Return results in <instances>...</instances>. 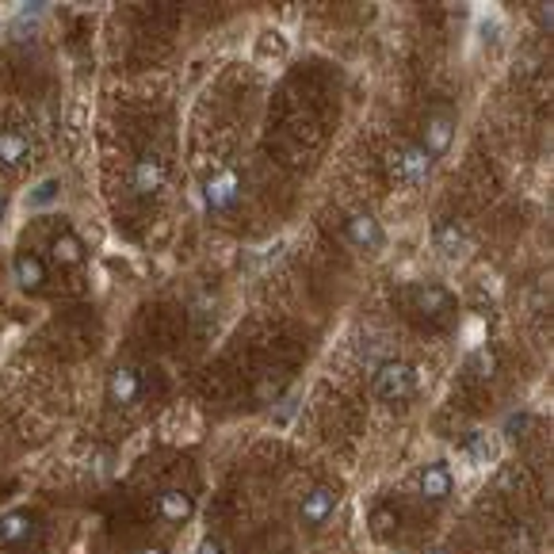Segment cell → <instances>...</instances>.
Wrapping results in <instances>:
<instances>
[{
  "label": "cell",
  "instance_id": "2e32d148",
  "mask_svg": "<svg viewBox=\"0 0 554 554\" xmlns=\"http://www.w3.org/2000/svg\"><path fill=\"white\" fill-rule=\"evenodd\" d=\"M61 199V180L58 176H46V180H38V184L28 191V211H46V207H54V203Z\"/></svg>",
  "mask_w": 554,
  "mask_h": 554
},
{
  "label": "cell",
  "instance_id": "4fadbf2b",
  "mask_svg": "<svg viewBox=\"0 0 554 554\" xmlns=\"http://www.w3.org/2000/svg\"><path fill=\"white\" fill-rule=\"evenodd\" d=\"M31 153V141L20 131H0V169H20Z\"/></svg>",
  "mask_w": 554,
  "mask_h": 554
},
{
  "label": "cell",
  "instance_id": "52a82bcc",
  "mask_svg": "<svg viewBox=\"0 0 554 554\" xmlns=\"http://www.w3.org/2000/svg\"><path fill=\"white\" fill-rule=\"evenodd\" d=\"M344 234H348V241H352L356 249H367V253L382 249V226H379L371 214L348 218V222H344Z\"/></svg>",
  "mask_w": 554,
  "mask_h": 554
},
{
  "label": "cell",
  "instance_id": "30bf717a",
  "mask_svg": "<svg viewBox=\"0 0 554 554\" xmlns=\"http://www.w3.org/2000/svg\"><path fill=\"white\" fill-rule=\"evenodd\" d=\"M432 241H436V249H440V253L447 256V261H462V256L470 253V237L462 234V226H459V222H451V218L436 226Z\"/></svg>",
  "mask_w": 554,
  "mask_h": 554
},
{
  "label": "cell",
  "instance_id": "5b68a950",
  "mask_svg": "<svg viewBox=\"0 0 554 554\" xmlns=\"http://www.w3.org/2000/svg\"><path fill=\"white\" fill-rule=\"evenodd\" d=\"M409 302H413V314L432 317V321L451 314V294L444 287H436V283H417V287L409 291Z\"/></svg>",
  "mask_w": 554,
  "mask_h": 554
},
{
  "label": "cell",
  "instance_id": "9a60e30c",
  "mask_svg": "<svg viewBox=\"0 0 554 554\" xmlns=\"http://www.w3.org/2000/svg\"><path fill=\"white\" fill-rule=\"evenodd\" d=\"M421 494L432 497V501H444L451 494V470L444 462H432V467L421 474Z\"/></svg>",
  "mask_w": 554,
  "mask_h": 554
},
{
  "label": "cell",
  "instance_id": "3957f363",
  "mask_svg": "<svg viewBox=\"0 0 554 554\" xmlns=\"http://www.w3.org/2000/svg\"><path fill=\"white\" fill-rule=\"evenodd\" d=\"M131 188H134V196H141V199H149L153 191L165 188V161L157 157V153H141V157L134 161Z\"/></svg>",
  "mask_w": 554,
  "mask_h": 554
},
{
  "label": "cell",
  "instance_id": "7402d4cb",
  "mask_svg": "<svg viewBox=\"0 0 554 554\" xmlns=\"http://www.w3.org/2000/svg\"><path fill=\"white\" fill-rule=\"evenodd\" d=\"M199 554H222V543H214V539H203V543H199Z\"/></svg>",
  "mask_w": 554,
  "mask_h": 554
},
{
  "label": "cell",
  "instance_id": "7a4b0ae2",
  "mask_svg": "<svg viewBox=\"0 0 554 554\" xmlns=\"http://www.w3.org/2000/svg\"><path fill=\"white\" fill-rule=\"evenodd\" d=\"M432 173V161H429V153H424L421 146H402L397 149V157H394V176H397V184H409V188H417L424 184Z\"/></svg>",
  "mask_w": 554,
  "mask_h": 554
},
{
  "label": "cell",
  "instance_id": "7c38bea8",
  "mask_svg": "<svg viewBox=\"0 0 554 554\" xmlns=\"http://www.w3.org/2000/svg\"><path fill=\"white\" fill-rule=\"evenodd\" d=\"M35 535V520L28 512H4L0 517V547H20Z\"/></svg>",
  "mask_w": 554,
  "mask_h": 554
},
{
  "label": "cell",
  "instance_id": "44dd1931",
  "mask_svg": "<svg viewBox=\"0 0 554 554\" xmlns=\"http://www.w3.org/2000/svg\"><path fill=\"white\" fill-rule=\"evenodd\" d=\"M371 527H375V535H390L394 527H397V517H394L390 509H379L375 517H371Z\"/></svg>",
  "mask_w": 554,
  "mask_h": 554
},
{
  "label": "cell",
  "instance_id": "8fae6325",
  "mask_svg": "<svg viewBox=\"0 0 554 554\" xmlns=\"http://www.w3.org/2000/svg\"><path fill=\"white\" fill-rule=\"evenodd\" d=\"M501 455V444H497V436H486V432H474L467 447H462V459L470 462L474 470H482V467H494Z\"/></svg>",
  "mask_w": 554,
  "mask_h": 554
},
{
  "label": "cell",
  "instance_id": "603a6c76",
  "mask_svg": "<svg viewBox=\"0 0 554 554\" xmlns=\"http://www.w3.org/2000/svg\"><path fill=\"white\" fill-rule=\"evenodd\" d=\"M141 554H165L161 547H146V550H141Z\"/></svg>",
  "mask_w": 554,
  "mask_h": 554
},
{
  "label": "cell",
  "instance_id": "d6986e66",
  "mask_svg": "<svg viewBox=\"0 0 554 554\" xmlns=\"http://www.w3.org/2000/svg\"><path fill=\"white\" fill-rule=\"evenodd\" d=\"M268 54H272V58H283V54H287V43H283V35H272V31L261 35V50H256V58L264 61Z\"/></svg>",
  "mask_w": 554,
  "mask_h": 554
},
{
  "label": "cell",
  "instance_id": "ffe728a7",
  "mask_svg": "<svg viewBox=\"0 0 554 554\" xmlns=\"http://www.w3.org/2000/svg\"><path fill=\"white\" fill-rule=\"evenodd\" d=\"M474 375H494V352H489V348H478V352H470V364H467Z\"/></svg>",
  "mask_w": 554,
  "mask_h": 554
},
{
  "label": "cell",
  "instance_id": "8992f818",
  "mask_svg": "<svg viewBox=\"0 0 554 554\" xmlns=\"http://www.w3.org/2000/svg\"><path fill=\"white\" fill-rule=\"evenodd\" d=\"M451 134H455V119H451L447 111L429 115V123H424V146H421L424 153H429V161L440 157V153H447Z\"/></svg>",
  "mask_w": 554,
  "mask_h": 554
},
{
  "label": "cell",
  "instance_id": "ac0fdd59",
  "mask_svg": "<svg viewBox=\"0 0 554 554\" xmlns=\"http://www.w3.org/2000/svg\"><path fill=\"white\" fill-rule=\"evenodd\" d=\"M81 256H84V245L76 241L73 234L54 237V261L58 264H81Z\"/></svg>",
  "mask_w": 554,
  "mask_h": 554
},
{
  "label": "cell",
  "instance_id": "ba28073f",
  "mask_svg": "<svg viewBox=\"0 0 554 554\" xmlns=\"http://www.w3.org/2000/svg\"><path fill=\"white\" fill-rule=\"evenodd\" d=\"M138 394H141V375H138L134 367L111 371V379H108V397H111V405H134Z\"/></svg>",
  "mask_w": 554,
  "mask_h": 554
},
{
  "label": "cell",
  "instance_id": "277c9868",
  "mask_svg": "<svg viewBox=\"0 0 554 554\" xmlns=\"http://www.w3.org/2000/svg\"><path fill=\"white\" fill-rule=\"evenodd\" d=\"M203 191H207V207L211 211H234L241 203V180H237V173H229V169L214 173Z\"/></svg>",
  "mask_w": 554,
  "mask_h": 554
},
{
  "label": "cell",
  "instance_id": "6da1fadb",
  "mask_svg": "<svg viewBox=\"0 0 554 554\" xmlns=\"http://www.w3.org/2000/svg\"><path fill=\"white\" fill-rule=\"evenodd\" d=\"M375 394L382 402H409L417 394V367L402 364V359H390L375 371Z\"/></svg>",
  "mask_w": 554,
  "mask_h": 554
},
{
  "label": "cell",
  "instance_id": "e0dca14e",
  "mask_svg": "<svg viewBox=\"0 0 554 554\" xmlns=\"http://www.w3.org/2000/svg\"><path fill=\"white\" fill-rule=\"evenodd\" d=\"M161 517L169 524H184L191 517V497L184 489H169V494H161Z\"/></svg>",
  "mask_w": 554,
  "mask_h": 554
},
{
  "label": "cell",
  "instance_id": "cb8c5ba5",
  "mask_svg": "<svg viewBox=\"0 0 554 554\" xmlns=\"http://www.w3.org/2000/svg\"><path fill=\"white\" fill-rule=\"evenodd\" d=\"M0 211H4V196H0Z\"/></svg>",
  "mask_w": 554,
  "mask_h": 554
},
{
  "label": "cell",
  "instance_id": "d4e9b609",
  "mask_svg": "<svg viewBox=\"0 0 554 554\" xmlns=\"http://www.w3.org/2000/svg\"><path fill=\"white\" fill-rule=\"evenodd\" d=\"M436 554H444V550H436Z\"/></svg>",
  "mask_w": 554,
  "mask_h": 554
},
{
  "label": "cell",
  "instance_id": "9c48e42d",
  "mask_svg": "<svg viewBox=\"0 0 554 554\" xmlns=\"http://www.w3.org/2000/svg\"><path fill=\"white\" fill-rule=\"evenodd\" d=\"M333 509H337V494H329V489H310V494L302 497L299 517L306 527H321L333 517Z\"/></svg>",
  "mask_w": 554,
  "mask_h": 554
},
{
  "label": "cell",
  "instance_id": "5bb4252c",
  "mask_svg": "<svg viewBox=\"0 0 554 554\" xmlns=\"http://www.w3.org/2000/svg\"><path fill=\"white\" fill-rule=\"evenodd\" d=\"M16 283L23 291H38L46 283V268H43V261H38L35 253H20L16 256Z\"/></svg>",
  "mask_w": 554,
  "mask_h": 554
}]
</instances>
